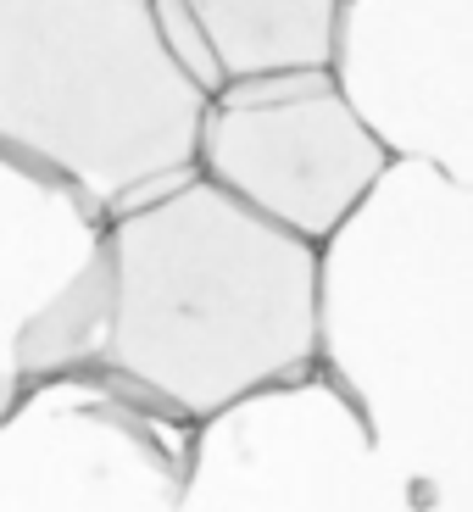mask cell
<instances>
[{"instance_id":"cell-1","label":"cell","mask_w":473,"mask_h":512,"mask_svg":"<svg viewBox=\"0 0 473 512\" xmlns=\"http://www.w3.org/2000/svg\"><path fill=\"white\" fill-rule=\"evenodd\" d=\"M112 268L101 373L173 418L295 390L323 357V245L206 173L112 218Z\"/></svg>"},{"instance_id":"cell-2","label":"cell","mask_w":473,"mask_h":512,"mask_svg":"<svg viewBox=\"0 0 473 512\" xmlns=\"http://www.w3.org/2000/svg\"><path fill=\"white\" fill-rule=\"evenodd\" d=\"M212 101L156 0H0V156L106 218L201 173Z\"/></svg>"},{"instance_id":"cell-3","label":"cell","mask_w":473,"mask_h":512,"mask_svg":"<svg viewBox=\"0 0 473 512\" xmlns=\"http://www.w3.org/2000/svg\"><path fill=\"white\" fill-rule=\"evenodd\" d=\"M390 145L357 112L334 67L229 84L212 101L201 173L268 212L273 223L329 245L390 173Z\"/></svg>"},{"instance_id":"cell-4","label":"cell","mask_w":473,"mask_h":512,"mask_svg":"<svg viewBox=\"0 0 473 512\" xmlns=\"http://www.w3.org/2000/svg\"><path fill=\"white\" fill-rule=\"evenodd\" d=\"M6 162V401L34 384L101 368L112 340V218L78 190Z\"/></svg>"},{"instance_id":"cell-5","label":"cell","mask_w":473,"mask_h":512,"mask_svg":"<svg viewBox=\"0 0 473 512\" xmlns=\"http://www.w3.org/2000/svg\"><path fill=\"white\" fill-rule=\"evenodd\" d=\"M334 78L396 162L473 190V0H346Z\"/></svg>"},{"instance_id":"cell-6","label":"cell","mask_w":473,"mask_h":512,"mask_svg":"<svg viewBox=\"0 0 473 512\" xmlns=\"http://www.w3.org/2000/svg\"><path fill=\"white\" fill-rule=\"evenodd\" d=\"M201 23L218 90L273 73L334 67L346 0H184Z\"/></svg>"}]
</instances>
